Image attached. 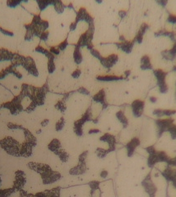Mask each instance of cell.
Instances as JSON below:
<instances>
[{
    "label": "cell",
    "mask_w": 176,
    "mask_h": 197,
    "mask_svg": "<svg viewBox=\"0 0 176 197\" xmlns=\"http://www.w3.org/2000/svg\"><path fill=\"white\" fill-rule=\"evenodd\" d=\"M27 165L30 169L40 174L44 184H52L61 177L60 173L54 171L47 164L30 162Z\"/></svg>",
    "instance_id": "1"
},
{
    "label": "cell",
    "mask_w": 176,
    "mask_h": 197,
    "mask_svg": "<svg viewBox=\"0 0 176 197\" xmlns=\"http://www.w3.org/2000/svg\"><path fill=\"white\" fill-rule=\"evenodd\" d=\"M25 141L21 145L20 151V157L28 158L32 156L33 149L37 145V139L29 129L23 127Z\"/></svg>",
    "instance_id": "2"
},
{
    "label": "cell",
    "mask_w": 176,
    "mask_h": 197,
    "mask_svg": "<svg viewBox=\"0 0 176 197\" xmlns=\"http://www.w3.org/2000/svg\"><path fill=\"white\" fill-rule=\"evenodd\" d=\"M21 145L17 140L10 136L0 140V146L8 154L13 157H20Z\"/></svg>",
    "instance_id": "3"
},
{
    "label": "cell",
    "mask_w": 176,
    "mask_h": 197,
    "mask_svg": "<svg viewBox=\"0 0 176 197\" xmlns=\"http://www.w3.org/2000/svg\"><path fill=\"white\" fill-rule=\"evenodd\" d=\"M88 152L84 151L79 157V163L77 165L70 170V174L71 175H79L83 174L86 172L87 167L86 165V159Z\"/></svg>",
    "instance_id": "4"
},
{
    "label": "cell",
    "mask_w": 176,
    "mask_h": 197,
    "mask_svg": "<svg viewBox=\"0 0 176 197\" xmlns=\"http://www.w3.org/2000/svg\"><path fill=\"white\" fill-rule=\"evenodd\" d=\"M169 159V158L164 151H156L155 153L149 154V157L148 158V165L150 168H152L158 162H167Z\"/></svg>",
    "instance_id": "5"
},
{
    "label": "cell",
    "mask_w": 176,
    "mask_h": 197,
    "mask_svg": "<svg viewBox=\"0 0 176 197\" xmlns=\"http://www.w3.org/2000/svg\"><path fill=\"white\" fill-rule=\"evenodd\" d=\"M60 187H56L51 190L38 193L36 194H27L24 190H21V197H60Z\"/></svg>",
    "instance_id": "6"
},
{
    "label": "cell",
    "mask_w": 176,
    "mask_h": 197,
    "mask_svg": "<svg viewBox=\"0 0 176 197\" xmlns=\"http://www.w3.org/2000/svg\"><path fill=\"white\" fill-rule=\"evenodd\" d=\"M91 107L88 109L82 118L75 122L74 130L78 136H82L83 134V126L86 122L90 121Z\"/></svg>",
    "instance_id": "7"
},
{
    "label": "cell",
    "mask_w": 176,
    "mask_h": 197,
    "mask_svg": "<svg viewBox=\"0 0 176 197\" xmlns=\"http://www.w3.org/2000/svg\"><path fill=\"white\" fill-rule=\"evenodd\" d=\"M153 73L157 79V85L159 87L160 92L162 93H167L168 87L165 82V78L167 73L163 72L162 69H156L153 71Z\"/></svg>",
    "instance_id": "8"
},
{
    "label": "cell",
    "mask_w": 176,
    "mask_h": 197,
    "mask_svg": "<svg viewBox=\"0 0 176 197\" xmlns=\"http://www.w3.org/2000/svg\"><path fill=\"white\" fill-rule=\"evenodd\" d=\"M142 185L144 188L145 190L150 197H155V194L156 193L157 187L152 181L150 173L148 174L144 180L142 181Z\"/></svg>",
    "instance_id": "9"
},
{
    "label": "cell",
    "mask_w": 176,
    "mask_h": 197,
    "mask_svg": "<svg viewBox=\"0 0 176 197\" xmlns=\"http://www.w3.org/2000/svg\"><path fill=\"white\" fill-rule=\"evenodd\" d=\"M15 180L13 181V187L16 190H21L26 183V180L24 173L18 170L15 173Z\"/></svg>",
    "instance_id": "10"
},
{
    "label": "cell",
    "mask_w": 176,
    "mask_h": 197,
    "mask_svg": "<svg viewBox=\"0 0 176 197\" xmlns=\"http://www.w3.org/2000/svg\"><path fill=\"white\" fill-rule=\"evenodd\" d=\"M174 121L172 119H159L156 121V124L159 129V136H162L165 131H168V129L172 124H173Z\"/></svg>",
    "instance_id": "11"
},
{
    "label": "cell",
    "mask_w": 176,
    "mask_h": 197,
    "mask_svg": "<svg viewBox=\"0 0 176 197\" xmlns=\"http://www.w3.org/2000/svg\"><path fill=\"white\" fill-rule=\"evenodd\" d=\"M80 21H85L88 24L94 22L93 18L88 13L85 8H81L79 9V12L77 13V17L75 22L77 24L78 22Z\"/></svg>",
    "instance_id": "12"
},
{
    "label": "cell",
    "mask_w": 176,
    "mask_h": 197,
    "mask_svg": "<svg viewBox=\"0 0 176 197\" xmlns=\"http://www.w3.org/2000/svg\"><path fill=\"white\" fill-rule=\"evenodd\" d=\"M133 115L136 118L142 116L144 108V102L140 100H135L131 105Z\"/></svg>",
    "instance_id": "13"
},
{
    "label": "cell",
    "mask_w": 176,
    "mask_h": 197,
    "mask_svg": "<svg viewBox=\"0 0 176 197\" xmlns=\"http://www.w3.org/2000/svg\"><path fill=\"white\" fill-rule=\"evenodd\" d=\"M100 140L102 141L108 143L109 148L107 150L108 153H110L115 149L116 140H115V136L109 134L108 133H106L100 138Z\"/></svg>",
    "instance_id": "14"
},
{
    "label": "cell",
    "mask_w": 176,
    "mask_h": 197,
    "mask_svg": "<svg viewBox=\"0 0 176 197\" xmlns=\"http://www.w3.org/2000/svg\"><path fill=\"white\" fill-rule=\"evenodd\" d=\"M100 60V63L104 67L109 68L112 67L116 64L118 61V56L116 54H111L107 58H104L101 57Z\"/></svg>",
    "instance_id": "15"
},
{
    "label": "cell",
    "mask_w": 176,
    "mask_h": 197,
    "mask_svg": "<svg viewBox=\"0 0 176 197\" xmlns=\"http://www.w3.org/2000/svg\"><path fill=\"white\" fill-rule=\"evenodd\" d=\"M163 177L168 181H171L173 183L176 182V169H173L169 166H168L166 169L162 173Z\"/></svg>",
    "instance_id": "16"
},
{
    "label": "cell",
    "mask_w": 176,
    "mask_h": 197,
    "mask_svg": "<svg viewBox=\"0 0 176 197\" xmlns=\"http://www.w3.org/2000/svg\"><path fill=\"white\" fill-rule=\"evenodd\" d=\"M140 144V141L139 139L137 138H134L132 139L129 143H128L126 147L127 149L128 156L131 157L133 155V153L135 151V149L136 147L139 146Z\"/></svg>",
    "instance_id": "17"
},
{
    "label": "cell",
    "mask_w": 176,
    "mask_h": 197,
    "mask_svg": "<svg viewBox=\"0 0 176 197\" xmlns=\"http://www.w3.org/2000/svg\"><path fill=\"white\" fill-rule=\"evenodd\" d=\"M104 98H105V92L103 89L99 90V92L97 94H95L93 98V100L94 101L101 103L103 106V109H106L107 107L108 104L105 102Z\"/></svg>",
    "instance_id": "18"
},
{
    "label": "cell",
    "mask_w": 176,
    "mask_h": 197,
    "mask_svg": "<svg viewBox=\"0 0 176 197\" xmlns=\"http://www.w3.org/2000/svg\"><path fill=\"white\" fill-rule=\"evenodd\" d=\"M134 41L132 42H129L125 41L124 42L121 43H115L116 46L119 48H120L123 51L127 53H130L131 52L134 44Z\"/></svg>",
    "instance_id": "19"
},
{
    "label": "cell",
    "mask_w": 176,
    "mask_h": 197,
    "mask_svg": "<svg viewBox=\"0 0 176 197\" xmlns=\"http://www.w3.org/2000/svg\"><path fill=\"white\" fill-rule=\"evenodd\" d=\"M48 148L51 151L56 154L59 150L61 148V145L59 140L57 139H54L48 145Z\"/></svg>",
    "instance_id": "20"
},
{
    "label": "cell",
    "mask_w": 176,
    "mask_h": 197,
    "mask_svg": "<svg viewBox=\"0 0 176 197\" xmlns=\"http://www.w3.org/2000/svg\"><path fill=\"white\" fill-rule=\"evenodd\" d=\"M148 28H149V26L146 23H144L142 24L140 28V30H139L137 35L135 38V40H136L138 43H140V44L142 43V41H143V35L146 32V30L148 29Z\"/></svg>",
    "instance_id": "21"
},
{
    "label": "cell",
    "mask_w": 176,
    "mask_h": 197,
    "mask_svg": "<svg viewBox=\"0 0 176 197\" xmlns=\"http://www.w3.org/2000/svg\"><path fill=\"white\" fill-rule=\"evenodd\" d=\"M141 68L142 70H147V69H152V65L150 63V59L148 56H143L141 59Z\"/></svg>",
    "instance_id": "22"
},
{
    "label": "cell",
    "mask_w": 176,
    "mask_h": 197,
    "mask_svg": "<svg viewBox=\"0 0 176 197\" xmlns=\"http://www.w3.org/2000/svg\"><path fill=\"white\" fill-rule=\"evenodd\" d=\"M155 35L157 37H158L160 36H166V37H168L173 41L176 42V41L175 33L174 32H167L166 30H161L155 33Z\"/></svg>",
    "instance_id": "23"
},
{
    "label": "cell",
    "mask_w": 176,
    "mask_h": 197,
    "mask_svg": "<svg viewBox=\"0 0 176 197\" xmlns=\"http://www.w3.org/2000/svg\"><path fill=\"white\" fill-rule=\"evenodd\" d=\"M73 57H74V59L75 62L76 64H79L80 63H82V61H83V57H82V54H81V53L80 52V47L78 46L77 45H76L75 46Z\"/></svg>",
    "instance_id": "24"
},
{
    "label": "cell",
    "mask_w": 176,
    "mask_h": 197,
    "mask_svg": "<svg viewBox=\"0 0 176 197\" xmlns=\"http://www.w3.org/2000/svg\"><path fill=\"white\" fill-rule=\"evenodd\" d=\"M96 79L102 81H113L123 79V77H118L115 76H99Z\"/></svg>",
    "instance_id": "25"
},
{
    "label": "cell",
    "mask_w": 176,
    "mask_h": 197,
    "mask_svg": "<svg viewBox=\"0 0 176 197\" xmlns=\"http://www.w3.org/2000/svg\"><path fill=\"white\" fill-rule=\"evenodd\" d=\"M116 116L120 123H122L124 128H126L128 124V121L127 119L125 116L123 112L121 110L119 111L116 113Z\"/></svg>",
    "instance_id": "26"
},
{
    "label": "cell",
    "mask_w": 176,
    "mask_h": 197,
    "mask_svg": "<svg viewBox=\"0 0 176 197\" xmlns=\"http://www.w3.org/2000/svg\"><path fill=\"white\" fill-rule=\"evenodd\" d=\"M56 154L58 156L61 161L63 162H66L69 159V154L63 149H60Z\"/></svg>",
    "instance_id": "27"
},
{
    "label": "cell",
    "mask_w": 176,
    "mask_h": 197,
    "mask_svg": "<svg viewBox=\"0 0 176 197\" xmlns=\"http://www.w3.org/2000/svg\"><path fill=\"white\" fill-rule=\"evenodd\" d=\"M55 9L58 13H62L64 12V9L67 6H65L61 1L56 0V2L54 5Z\"/></svg>",
    "instance_id": "28"
},
{
    "label": "cell",
    "mask_w": 176,
    "mask_h": 197,
    "mask_svg": "<svg viewBox=\"0 0 176 197\" xmlns=\"http://www.w3.org/2000/svg\"><path fill=\"white\" fill-rule=\"evenodd\" d=\"M100 184V182L96 181H93L89 182V186H90L91 189V194L93 195L95 190L99 189V185Z\"/></svg>",
    "instance_id": "29"
},
{
    "label": "cell",
    "mask_w": 176,
    "mask_h": 197,
    "mask_svg": "<svg viewBox=\"0 0 176 197\" xmlns=\"http://www.w3.org/2000/svg\"><path fill=\"white\" fill-rule=\"evenodd\" d=\"M162 57L164 59L167 60H169V61H173L175 59L173 56H172V54L170 53L169 50H165L161 53Z\"/></svg>",
    "instance_id": "30"
},
{
    "label": "cell",
    "mask_w": 176,
    "mask_h": 197,
    "mask_svg": "<svg viewBox=\"0 0 176 197\" xmlns=\"http://www.w3.org/2000/svg\"><path fill=\"white\" fill-rule=\"evenodd\" d=\"M65 119L63 117L60 118V120H59L57 123L56 124V131H59L63 129L64 126H65Z\"/></svg>",
    "instance_id": "31"
},
{
    "label": "cell",
    "mask_w": 176,
    "mask_h": 197,
    "mask_svg": "<svg viewBox=\"0 0 176 197\" xmlns=\"http://www.w3.org/2000/svg\"><path fill=\"white\" fill-rule=\"evenodd\" d=\"M54 59H49V62H48V69H49V73H54L56 67L55 65L54 62Z\"/></svg>",
    "instance_id": "32"
},
{
    "label": "cell",
    "mask_w": 176,
    "mask_h": 197,
    "mask_svg": "<svg viewBox=\"0 0 176 197\" xmlns=\"http://www.w3.org/2000/svg\"><path fill=\"white\" fill-rule=\"evenodd\" d=\"M168 131L169 132L172 137V138L173 140L176 139V125L172 124L168 129Z\"/></svg>",
    "instance_id": "33"
},
{
    "label": "cell",
    "mask_w": 176,
    "mask_h": 197,
    "mask_svg": "<svg viewBox=\"0 0 176 197\" xmlns=\"http://www.w3.org/2000/svg\"><path fill=\"white\" fill-rule=\"evenodd\" d=\"M96 151H97V154H98V157L100 158H103L104 157H106V155L108 154L107 150L100 149V148H98L96 149Z\"/></svg>",
    "instance_id": "34"
},
{
    "label": "cell",
    "mask_w": 176,
    "mask_h": 197,
    "mask_svg": "<svg viewBox=\"0 0 176 197\" xmlns=\"http://www.w3.org/2000/svg\"><path fill=\"white\" fill-rule=\"evenodd\" d=\"M55 107L58 110H60L61 112H65L67 109V107L65 106L63 102L62 101L58 102V103L55 105Z\"/></svg>",
    "instance_id": "35"
},
{
    "label": "cell",
    "mask_w": 176,
    "mask_h": 197,
    "mask_svg": "<svg viewBox=\"0 0 176 197\" xmlns=\"http://www.w3.org/2000/svg\"><path fill=\"white\" fill-rule=\"evenodd\" d=\"M176 111L175 110H170V109H165L162 110V114L163 116H170L175 114Z\"/></svg>",
    "instance_id": "36"
},
{
    "label": "cell",
    "mask_w": 176,
    "mask_h": 197,
    "mask_svg": "<svg viewBox=\"0 0 176 197\" xmlns=\"http://www.w3.org/2000/svg\"><path fill=\"white\" fill-rule=\"evenodd\" d=\"M68 45V42H67V38L62 42V43H60V44L59 45L58 47L60 49V50H63L66 48L67 46Z\"/></svg>",
    "instance_id": "37"
},
{
    "label": "cell",
    "mask_w": 176,
    "mask_h": 197,
    "mask_svg": "<svg viewBox=\"0 0 176 197\" xmlns=\"http://www.w3.org/2000/svg\"><path fill=\"white\" fill-rule=\"evenodd\" d=\"M91 53L94 57L96 58H98L99 60L100 59V58L102 57V56H100V53L98 52V50L94 49H92L91 50Z\"/></svg>",
    "instance_id": "38"
},
{
    "label": "cell",
    "mask_w": 176,
    "mask_h": 197,
    "mask_svg": "<svg viewBox=\"0 0 176 197\" xmlns=\"http://www.w3.org/2000/svg\"><path fill=\"white\" fill-rule=\"evenodd\" d=\"M166 163H168V165L176 166V156L173 158H169Z\"/></svg>",
    "instance_id": "39"
},
{
    "label": "cell",
    "mask_w": 176,
    "mask_h": 197,
    "mask_svg": "<svg viewBox=\"0 0 176 197\" xmlns=\"http://www.w3.org/2000/svg\"><path fill=\"white\" fill-rule=\"evenodd\" d=\"M168 21L172 24H176V16L170 14L168 18Z\"/></svg>",
    "instance_id": "40"
},
{
    "label": "cell",
    "mask_w": 176,
    "mask_h": 197,
    "mask_svg": "<svg viewBox=\"0 0 176 197\" xmlns=\"http://www.w3.org/2000/svg\"><path fill=\"white\" fill-rule=\"evenodd\" d=\"M78 92L81 93L82 94H86V95H89L90 94V93H89V91L87 89L83 87H80V88H79L78 89Z\"/></svg>",
    "instance_id": "41"
},
{
    "label": "cell",
    "mask_w": 176,
    "mask_h": 197,
    "mask_svg": "<svg viewBox=\"0 0 176 197\" xmlns=\"http://www.w3.org/2000/svg\"><path fill=\"white\" fill-rule=\"evenodd\" d=\"M80 74H81V71L79 69H76L75 71L73 72V73L72 74V76L75 79H77L80 76Z\"/></svg>",
    "instance_id": "42"
},
{
    "label": "cell",
    "mask_w": 176,
    "mask_h": 197,
    "mask_svg": "<svg viewBox=\"0 0 176 197\" xmlns=\"http://www.w3.org/2000/svg\"><path fill=\"white\" fill-rule=\"evenodd\" d=\"M145 150L147 151V153L149 154H152V153H155L156 151L155 148L153 147V146H150L149 147H147L145 149Z\"/></svg>",
    "instance_id": "43"
},
{
    "label": "cell",
    "mask_w": 176,
    "mask_h": 197,
    "mask_svg": "<svg viewBox=\"0 0 176 197\" xmlns=\"http://www.w3.org/2000/svg\"><path fill=\"white\" fill-rule=\"evenodd\" d=\"M153 114L157 116V117H162V116H163V115H162V109H155L153 111Z\"/></svg>",
    "instance_id": "44"
},
{
    "label": "cell",
    "mask_w": 176,
    "mask_h": 197,
    "mask_svg": "<svg viewBox=\"0 0 176 197\" xmlns=\"http://www.w3.org/2000/svg\"><path fill=\"white\" fill-rule=\"evenodd\" d=\"M169 52H170V53L172 54V56H173V57L175 58L176 56V44L173 45L172 49L169 50Z\"/></svg>",
    "instance_id": "45"
},
{
    "label": "cell",
    "mask_w": 176,
    "mask_h": 197,
    "mask_svg": "<svg viewBox=\"0 0 176 197\" xmlns=\"http://www.w3.org/2000/svg\"><path fill=\"white\" fill-rule=\"evenodd\" d=\"M50 52L51 53H53L54 54H56V55H58V54H59V53H60L59 50L55 48L54 47H52L51 48Z\"/></svg>",
    "instance_id": "46"
},
{
    "label": "cell",
    "mask_w": 176,
    "mask_h": 197,
    "mask_svg": "<svg viewBox=\"0 0 176 197\" xmlns=\"http://www.w3.org/2000/svg\"><path fill=\"white\" fill-rule=\"evenodd\" d=\"M159 4L161 5V6L164 7L166 6L167 3H168V1H165V0H159V1H157Z\"/></svg>",
    "instance_id": "47"
},
{
    "label": "cell",
    "mask_w": 176,
    "mask_h": 197,
    "mask_svg": "<svg viewBox=\"0 0 176 197\" xmlns=\"http://www.w3.org/2000/svg\"><path fill=\"white\" fill-rule=\"evenodd\" d=\"M49 32H46V33H43L42 34L41 36V38L42 40H44V41H46V40L47 39V37H48V36H49Z\"/></svg>",
    "instance_id": "48"
},
{
    "label": "cell",
    "mask_w": 176,
    "mask_h": 197,
    "mask_svg": "<svg viewBox=\"0 0 176 197\" xmlns=\"http://www.w3.org/2000/svg\"><path fill=\"white\" fill-rule=\"evenodd\" d=\"M126 13H127L124 10H120L119 13V16L121 18H124L126 16Z\"/></svg>",
    "instance_id": "49"
},
{
    "label": "cell",
    "mask_w": 176,
    "mask_h": 197,
    "mask_svg": "<svg viewBox=\"0 0 176 197\" xmlns=\"http://www.w3.org/2000/svg\"><path fill=\"white\" fill-rule=\"evenodd\" d=\"M76 26H77V23H75V22H73V23H71V24L70 25V29L71 31L74 30L76 29Z\"/></svg>",
    "instance_id": "50"
},
{
    "label": "cell",
    "mask_w": 176,
    "mask_h": 197,
    "mask_svg": "<svg viewBox=\"0 0 176 197\" xmlns=\"http://www.w3.org/2000/svg\"><path fill=\"white\" fill-rule=\"evenodd\" d=\"M108 174V173L107 171L104 170V171H102V173H100V177L103 178H105L107 177Z\"/></svg>",
    "instance_id": "51"
},
{
    "label": "cell",
    "mask_w": 176,
    "mask_h": 197,
    "mask_svg": "<svg viewBox=\"0 0 176 197\" xmlns=\"http://www.w3.org/2000/svg\"><path fill=\"white\" fill-rule=\"evenodd\" d=\"M42 27L43 28V30H45L49 27V23L47 21H43L42 22Z\"/></svg>",
    "instance_id": "52"
},
{
    "label": "cell",
    "mask_w": 176,
    "mask_h": 197,
    "mask_svg": "<svg viewBox=\"0 0 176 197\" xmlns=\"http://www.w3.org/2000/svg\"><path fill=\"white\" fill-rule=\"evenodd\" d=\"M49 122V120H48V119H45V120H43V121L41 123L42 126L45 127L48 124Z\"/></svg>",
    "instance_id": "53"
},
{
    "label": "cell",
    "mask_w": 176,
    "mask_h": 197,
    "mask_svg": "<svg viewBox=\"0 0 176 197\" xmlns=\"http://www.w3.org/2000/svg\"><path fill=\"white\" fill-rule=\"evenodd\" d=\"M99 132V130L98 129H91L90 131H89V134H96Z\"/></svg>",
    "instance_id": "54"
},
{
    "label": "cell",
    "mask_w": 176,
    "mask_h": 197,
    "mask_svg": "<svg viewBox=\"0 0 176 197\" xmlns=\"http://www.w3.org/2000/svg\"><path fill=\"white\" fill-rule=\"evenodd\" d=\"M150 101L152 102V103H155V102H156L157 99L156 98L154 97H152L150 98Z\"/></svg>",
    "instance_id": "55"
},
{
    "label": "cell",
    "mask_w": 176,
    "mask_h": 197,
    "mask_svg": "<svg viewBox=\"0 0 176 197\" xmlns=\"http://www.w3.org/2000/svg\"><path fill=\"white\" fill-rule=\"evenodd\" d=\"M131 71H130V70H127V71H126V72H125V75H126V78H128V76H129V75L131 74Z\"/></svg>",
    "instance_id": "56"
},
{
    "label": "cell",
    "mask_w": 176,
    "mask_h": 197,
    "mask_svg": "<svg viewBox=\"0 0 176 197\" xmlns=\"http://www.w3.org/2000/svg\"><path fill=\"white\" fill-rule=\"evenodd\" d=\"M120 40L121 41H125V39L124 37L123 36H120Z\"/></svg>",
    "instance_id": "57"
},
{
    "label": "cell",
    "mask_w": 176,
    "mask_h": 197,
    "mask_svg": "<svg viewBox=\"0 0 176 197\" xmlns=\"http://www.w3.org/2000/svg\"><path fill=\"white\" fill-rule=\"evenodd\" d=\"M67 7H69L70 8H72L74 9V7H73V5H72V4H71V3L68 6H67Z\"/></svg>",
    "instance_id": "58"
},
{
    "label": "cell",
    "mask_w": 176,
    "mask_h": 197,
    "mask_svg": "<svg viewBox=\"0 0 176 197\" xmlns=\"http://www.w3.org/2000/svg\"><path fill=\"white\" fill-rule=\"evenodd\" d=\"M173 71H176V66H175L173 67Z\"/></svg>",
    "instance_id": "59"
},
{
    "label": "cell",
    "mask_w": 176,
    "mask_h": 197,
    "mask_svg": "<svg viewBox=\"0 0 176 197\" xmlns=\"http://www.w3.org/2000/svg\"><path fill=\"white\" fill-rule=\"evenodd\" d=\"M96 2H98L99 3H101L102 2V1H96Z\"/></svg>",
    "instance_id": "60"
},
{
    "label": "cell",
    "mask_w": 176,
    "mask_h": 197,
    "mask_svg": "<svg viewBox=\"0 0 176 197\" xmlns=\"http://www.w3.org/2000/svg\"><path fill=\"white\" fill-rule=\"evenodd\" d=\"M39 131V132H37V134H40V133H41V129H40L39 131Z\"/></svg>",
    "instance_id": "61"
},
{
    "label": "cell",
    "mask_w": 176,
    "mask_h": 197,
    "mask_svg": "<svg viewBox=\"0 0 176 197\" xmlns=\"http://www.w3.org/2000/svg\"><path fill=\"white\" fill-rule=\"evenodd\" d=\"M173 185L174 186H175V188H176V183H173Z\"/></svg>",
    "instance_id": "62"
}]
</instances>
